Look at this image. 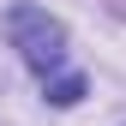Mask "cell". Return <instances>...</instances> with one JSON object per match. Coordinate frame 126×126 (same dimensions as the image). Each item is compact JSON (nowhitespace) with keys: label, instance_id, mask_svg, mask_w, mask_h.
<instances>
[{"label":"cell","instance_id":"cell-1","mask_svg":"<svg viewBox=\"0 0 126 126\" xmlns=\"http://www.w3.org/2000/svg\"><path fill=\"white\" fill-rule=\"evenodd\" d=\"M6 36H12V48L24 54L30 72L54 78L66 66V30H60V18H48L42 6H12L6 12Z\"/></svg>","mask_w":126,"mask_h":126},{"label":"cell","instance_id":"cell-2","mask_svg":"<svg viewBox=\"0 0 126 126\" xmlns=\"http://www.w3.org/2000/svg\"><path fill=\"white\" fill-rule=\"evenodd\" d=\"M48 102H54V108L84 102V78H78V72H54V78H48Z\"/></svg>","mask_w":126,"mask_h":126}]
</instances>
